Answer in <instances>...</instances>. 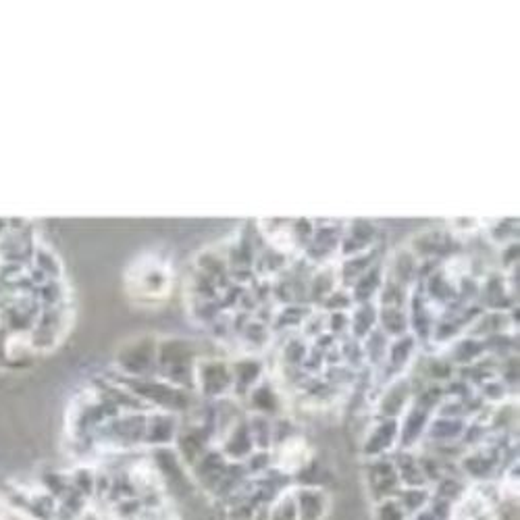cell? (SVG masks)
Segmentation results:
<instances>
[{
	"mask_svg": "<svg viewBox=\"0 0 520 520\" xmlns=\"http://www.w3.org/2000/svg\"><path fill=\"white\" fill-rule=\"evenodd\" d=\"M367 487H369L373 504L387 500V498H396L398 491L402 489L398 473H396V466L387 462L385 466L377 468V471H369L367 473Z\"/></svg>",
	"mask_w": 520,
	"mask_h": 520,
	"instance_id": "cell-2",
	"label": "cell"
},
{
	"mask_svg": "<svg viewBox=\"0 0 520 520\" xmlns=\"http://www.w3.org/2000/svg\"><path fill=\"white\" fill-rule=\"evenodd\" d=\"M269 520H298V506L294 498V487L283 491L269 506Z\"/></svg>",
	"mask_w": 520,
	"mask_h": 520,
	"instance_id": "cell-4",
	"label": "cell"
},
{
	"mask_svg": "<svg viewBox=\"0 0 520 520\" xmlns=\"http://www.w3.org/2000/svg\"><path fill=\"white\" fill-rule=\"evenodd\" d=\"M373 520H410L396 498H387L373 504Z\"/></svg>",
	"mask_w": 520,
	"mask_h": 520,
	"instance_id": "cell-5",
	"label": "cell"
},
{
	"mask_svg": "<svg viewBox=\"0 0 520 520\" xmlns=\"http://www.w3.org/2000/svg\"><path fill=\"white\" fill-rule=\"evenodd\" d=\"M396 500L408 516L421 512L431 502V487H402Z\"/></svg>",
	"mask_w": 520,
	"mask_h": 520,
	"instance_id": "cell-3",
	"label": "cell"
},
{
	"mask_svg": "<svg viewBox=\"0 0 520 520\" xmlns=\"http://www.w3.org/2000/svg\"><path fill=\"white\" fill-rule=\"evenodd\" d=\"M298 520H325L331 512V496L323 487L294 485Z\"/></svg>",
	"mask_w": 520,
	"mask_h": 520,
	"instance_id": "cell-1",
	"label": "cell"
}]
</instances>
